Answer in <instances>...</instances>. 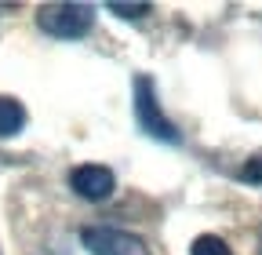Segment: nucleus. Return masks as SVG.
<instances>
[{
    "instance_id": "obj_1",
    "label": "nucleus",
    "mask_w": 262,
    "mask_h": 255,
    "mask_svg": "<svg viewBox=\"0 0 262 255\" xmlns=\"http://www.w3.org/2000/svg\"><path fill=\"white\" fill-rule=\"evenodd\" d=\"M37 26L55 40H80L95 26V8L91 4H44L37 11Z\"/></svg>"
},
{
    "instance_id": "obj_6",
    "label": "nucleus",
    "mask_w": 262,
    "mask_h": 255,
    "mask_svg": "<svg viewBox=\"0 0 262 255\" xmlns=\"http://www.w3.org/2000/svg\"><path fill=\"white\" fill-rule=\"evenodd\" d=\"M189 255H233V251H229V244L219 233H201V237L193 241Z\"/></svg>"
},
{
    "instance_id": "obj_8",
    "label": "nucleus",
    "mask_w": 262,
    "mask_h": 255,
    "mask_svg": "<svg viewBox=\"0 0 262 255\" xmlns=\"http://www.w3.org/2000/svg\"><path fill=\"white\" fill-rule=\"evenodd\" d=\"M241 179H244V182H251V186H262V153H255L251 161L241 168Z\"/></svg>"
},
{
    "instance_id": "obj_4",
    "label": "nucleus",
    "mask_w": 262,
    "mask_h": 255,
    "mask_svg": "<svg viewBox=\"0 0 262 255\" xmlns=\"http://www.w3.org/2000/svg\"><path fill=\"white\" fill-rule=\"evenodd\" d=\"M70 189L80 197V201H106L113 197V189H117V175L106 168V164H80L70 172Z\"/></svg>"
},
{
    "instance_id": "obj_3",
    "label": "nucleus",
    "mask_w": 262,
    "mask_h": 255,
    "mask_svg": "<svg viewBox=\"0 0 262 255\" xmlns=\"http://www.w3.org/2000/svg\"><path fill=\"white\" fill-rule=\"evenodd\" d=\"M80 244L91 255H149V248L139 233L117 230V226H84Z\"/></svg>"
},
{
    "instance_id": "obj_2",
    "label": "nucleus",
    "mask_w": 262,
    "mask_h": 255,
    "mask_svg": "<svg viewBox=\"0 0 262 255\" xmlns=\"http://www.w3.org/2000/svg\"><path fill=\"white\" fill-rule=\"evenodd\" d=\"M135 117H139V128L157 139V142H182V132L168 120V113L160 110V99H157V84L149 77H135Z\"/></svg>"
},
{
    "instance_id": "obj_5",
    "label": "nucleus",
    "mask_w": 262,
    "mask_h": 255,
    "mask_svg": "<svg viewBox=\"0 0 262 255\" xmlns=\"http://www.w3.org/2000/svg\"><path fill=\"white\" fill-rule=\"evenodd\" d=\"M26 128V110L18 99H8V95H0V139H11Z\"/></svg>"
},
{
    "instance_id": "obj_7",
    "label": "nucleus",
    "mask_w": 262,
    "mask_h": 255,
    "mask_svg": "<svg viewBox=\"0 0 262 255\" xmlns=\"http://www.w3.org/2000/svg\"><path fill=\"white\" fill-rule=\"evenodd\" d=\"M110 11H113L117 18H146L153 8H149V4H127V0L120 4V0H113V4H110Z\"/></svg>"
}]
</instances>
